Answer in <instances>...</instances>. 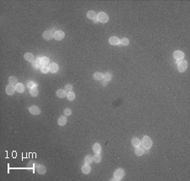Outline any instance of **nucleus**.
I'll list each match as a JSON object with an SVG mask.
<instances>
[{"instance_id": "f704fd0d", "label": "nucleus", "mask_w": 190, "mask_h": 181, "mask_svg": "<svg viewBox=\"0 0 190 181\" xmlns=\"http://www.w3.org/2000/svg\"><path fill=\"white\" fill-rule=\"evenodd\" d=\"M63 112H64V115H66V116H68V115H70L71 113H72V112H71V109H69V108H66Z\"/></svg>"}, {"instance_id": "6e6552de", "label": "nucleus", "mask_w": 190, "mask_h": 181, "mask_svg": "<svg viewBox=\"0 0 190 181\" xmlns=\"http://www.w3.org/2000/svg\"><path fill=\"white\" fill-rule=\"evenodd\" d=\"M29 111L31 115H40L41 113V109L38 106H36V105H33V106H30V109H29Z\"/></svg>"}, {"instance_id": "7c9ffc66", "label": "nucleus", "mask_w": 190, "mask_h": 181, "mask_svg": "<svg viewBox=\"0 0 190 181\" xmlns=\"http://www.w3.org/2000/svg\"><path fill=\"white\" fill-rule=\"evenodd\" d=\"M120 44L123 46H128L129 44V40L128 38H123L122 40H120Z\"/></svg>"}, {"instance_id": "9b49d317", "label": "nucleus", "mask_w": 190, "mask_h": 181, "mask_svg": "<svg viewBox=\"0 0 190 181\" xmlns=\"http://www.w3.org/2000/svg\"><path fill=\"white\" fill-rule=\"evenodd\" d=\"M48 68H49L50 72H53V73H55V72H57L58 70V66L57 63L53 62V63H50Z\"/></svg>"}, {"instance_id": "7ed1b4c3", "label": "nucleus", "mask_w": 190, "mask_h": 181, "mask_svg": "<svg viewBox=\"0 0 190 181\" xmlns=\"http://www.w3.org/2000/svg\"><path fill=\"white\" fill-rule=\"evenodd\" d=\"M96 19L101 23H106L108 21V20H109V17H108V15L106 13L100 12L97 14V16H96Z\"/></svg>"}, {"instance_id": "dca6fc26", "label": "nucleus", "mask_w": 190, "mask_h": 181, "mask_svg": "<svg viewBox=\"0 0 190 181\" xmlns=\"http://www.w3.org/2000/svg\"><path fill=\"white\" fill-rule=\"evenodd\" d=\"M58 125L61 126H64L66 123H67V117H66V115L60 116L58 118Z\"/></svg>"}, {"instance_id": "c756f323", "label": "nucleus", "mask_w": 190, "mask_h": 181, "mask_svg": "<svg viewBox=\"0 0 190 181\" xmlns=\"http://www.w3.org/2000/svg\"><path fill=\"white\" fill-rule=\"evenodd\" d=\"M94 161L96 163H101V161H102V156H101L100 153H96V155L94 156Z\"/></svg>"}, {"instance_id": "f03ea898", "label": "nucleus", "mask_w": 190, "mask_h": 181, "mask_svg": "<svg viewBox=\"0 0 190 181\" xmlns=\"http://www.w3.org/2000/svg\"><path fill=\"white\" fill-rule=\"evenodd\" d=\"M188 68V62L185 60L178 61L177 62V70L180 72H183Z\"/></svg>"}, {"instance_id": "423d86ee", "label": "nucleus", "mask_w": 190, "mask_h": 181, "mask_svg": "<svg viewBox=\"0 0 190 181\" xmlns=\"http://www.w3.org/2000/svg\"><path fill=\"white\" fill-rule=\"evenodd\" d=\"M184 53L182 51H175L173 53V57L177 61H182L184 58Z\"/></svg>"}, {"instance_id": "2f4dec72", "label": "nucleus", "mask_w": 190, "mask_h": 181, "mask_svg": "<svg viewBox=\"0 0 190 181\" xmlns=\"http://www.w3.org/2000/svg\"><path fill=\"white\" fill-rule=\"evenodd\" d=\"M27 87L30 88V89H31V88H33L37 87V84H36V83L32 82V81H30V82H28V84H27Z\"/></svg>"}, {"instance_id": "6ab92c4d", "label": "nucleus", "mask_w": 190, "mask_h": 181, "mask_svg": "<svg viewBox=\"0 0 190 181\" xmlns=\"http://www.w3.org/2000/svg\"><path fill=\"white\" fill-rule=\"evenodd\" d=\"M24 57L27 61H30V62H32V61H34V55H33L32 53L27 52V53L25 54Z\"/></svg>"}, {"instance_id": "473e14b6", "label": "nucleus", "mask_w": 190, "mask_h": 181, "mask_svg": "<svg viewBox=\"0 0 190 181\" xmlns=\"http://www.w3.org/2000/svg\"><path fill=\"white\" fill-rule=\"evenodd\" d=\"M64 90L65 91H68V92H71L73 90V85L72 84H66L65 87H64Z\"/></svg>"}, {"instance_id": "ddd939ff", "label": "nucleus", "mask_w": 190, "mask_h": 181, "mask_svg": "<svg viewBox=\"0 0 190 181\" xmlns=\"http://www.w3.org/2000/svg\"><path fill=\"white\" fill-rule=\"evenodd\" d=\"M109 43L112 46H117L120 44V40L116 36H112L109 38Z\"/></svg>"}, {"instance_id": "c9c22d12", "label": "nucleus", "mask_w": 190, "mask_h": 181, "mask_svg": "<svg viewBox=\"0 0 190 181\" xmlns=\"http://www.w3.org/2000/svg\"><path fill=\"white\" fill-rule=\"evenodd\" d=\"M94 22H95V23H96V22H98V20H97V19H95V20H94Z\"/></svg>"}, {"instance_id": "2eb2a0df", "label": "nucleus", "mask_w": 190, "mask_h": 181, "mask_svg": "<svg viewBox=\"0 0 190 181\" xmlns=\"http://www.w3.org/2000/svg\"><path fill=\"white\" fill-rule=\"evenodd\" d=\"M131 142H132V145H133L134 147H140V146H141V141L139 139V138H137V137H133V138H132Z\"/></svg>"}, {"instance_id": "5701e85b", "label": "nucleus", "mask_w": 190, "mask_h": 181, "mask_svg": "<svg viewBox=\"0 0 190 181\" xmlns=\"http://www.w3.org/2000/svg\"><path fill=\"white\" fill-rule=\"evenodd\" d=\"M50 62V60L48 57H42V58H41V64H42V66H47L48 64H49Z\"/></svg>"}, {"instance_id": "a878e982", "label": "nucleus", "mask_w": 190, "mask_h": 181, "mask_svg": "<svg viewBox=\"0 0 190 181\" xmlns=\"http://www.w3.org/2000/svg\"><path fill=\"white\" fill-rule=\"evenodd\" d=\"M93 78H94L95 80H97V81H101L103 79V74L102 73V72H96V73H94V75H93Z\"/></svg>"}, {"instance_id": "4be33fe9", "label": "nucleus", "mask_w": 190, "mask_h": 181, "mask_svg": "<svg viewBox=\"0 0 190 181\" xmlns=\"http://www.w3.org/2000/svg\"><path fill=\"white\" fill-rule=\"evenodd\" d=\"M93 151L95 152V153H100L101 151H102V147H101V145L99 143H95L94 145H93Z\"/></svg>"}, {"instance_id": "cd10ccee", "label": "nucleus", "mask_w": 190, "mask_h": 181, "mask_svg": "<svg viewBox=\"0 0 190 181\" xmlns=\"http://www.w3.org/2000/svg\"><path fill=\"white\" fill-rule=\"evenodd\" d=\"M67 98H68V99H69V101H73V100H74V99H75V94L73 93V92H69V93L67 94Z\"/></svg>"}, {"instance_id": "20e7f679", "label": "nucleus", "mask_w": 190, "mask_h": 181, "mask_svg": "<svg viewBox=\"0 0 190 181\" xmlns=\"http://www.w3.org/2000/svg\"><path fill=\"white\" fill-rule=\"evenodd\" d=\"M54 33H55V32L53 31V30H46V31L43 32L42 36H43L44 40H50L54 37Z\"/></svg>"}, {"instance_id": "a211bd4d", "label": "nucleus", "mask_w": 190, "mask_h": 181, "mask_svg": "<svg viewBox=\"0 0 190 181\" xmlns=\"http://www.w3.org/2000/svg\"><path fill=\"white\" fill-rule=\"evenodd\" d=\"M81 170H82V173L85 174H88L90 173V167L89 166V164H86L85 163V165H83L82 166V169H81Z\"/></svg>"}, {"instance_id": "39448f33", "label": "nucleus", "mask_w": 190, "mask_h": 181, "mask_svg": "<svg viewBox=\"0 0 190 181\" xmlns=\"http://www.w3.org/2000/svg\"><path fill=\"white\" fill-rule=\"evenodd\" d=\"M124 176V170L123 169H118L114 172V178L117 180H121V179Z\"/></svg>"}, {"instance_id": "f3484780", "label": "nucleus", "mask_w": 190, "mask_h": 181, "mask_svg": "<svg viewBox=\"0 0 190 181\" xmlns=\"http://www.w3.org/2000/svg\"><path fill=\"white\" fill-rule=\"evenodd\" d=\"M56 95H57L58 98L63 99V98H64L67 96V93H66V91L63 89H58L57 92H56Z\"/></svg>"}, {"instance_id": "f257e3e1", "label": "nucleus", "mask_w": 190, "mask_h": 181, "mask_svg": "<svg viewBox=\"0 0 190 181\" xmlns=\"http://www.w3.org/2000/svg\"><path fill=\"white\" fill-rule=\"evenodd\" d=\"M141 145L143 146V148H145V149H150L152 147V140L148 136H145L141 141Z\"/></svg>"}, {"instance_id": "1a4fd4ad", "label": "nucleus", "mask_w": 190, "mask_h": 181, "mask_svg": "<svg viewBox=\"0 0 190 181\" xmlns=\"http://www.w3.org/2000/svg\"><path fill=\"white\" fill-rule=\"evenodd\" d=\"M112 79V74L109 72H106L103 74V79H102V85L106 86L107 83Z\"/></svg>"}, {"instance_id": "72a5a7b5", "label": "nucleus", "mask_w": 190, "mask_h": 181, "mask_svg": "<svg viewBox=\"0 0 190 181\" xmlns=\"http://www.w3.org/2000/svg\"><path fill=\"white\" fill-rule=\"evenodd\" d=\"M41 71H42V73H47L48 71H49V68H48L47 66H43L41 68Z\"/></svg>"}, {"instance_id": "aec40b11", "label": "nucleus", "mask_w": 190, "mask_h": 181, "mask_svg": "<svg viewBox=\"0 0 190 181\" xmlns=\"http://www.w3.org/2000/svg\"><path fill=\"white\" fill-rule=\"evenodd\" d=\"M9 84H11V85L16 86V84H18V79H17V78H15V76H10L9 78Z\"/></svg>"}, {"instance_id": "f8f14e48", "label": "nucleus", "mask_w": 190, "mask_h": 181, "mask_svg": "<svg viewBox=\"0 0 190 181\" xmlns=\"http://www.w3.org/2000/svg\"><path fill=\"white\" fill-rule=\"evenodd\" d=\"M36 171L39 174H44L46 172V169L44 165L42 164H38L36 166Z\"/></svg>"}, {"instance_id": "bb28decb", "label": "nucleus", "mask_w": 190, "mask_h": 181, "mask_svg": "<svg viewBox=\"0 0 190 181\" xmlns=\"http://www.w3.org/2000/svg\"><path fill=\"white\" fill-rule=\"evenodd\" d=\"M93 161H94V157H92L91 155H87L85 157V163L86 164H90Z\"/></svg>"}, {"instance_id": "b1692460", "label": "nucleus", "mask_w": 190, "mask_h": 181, "mask_svg": "<svg viewBox=\"0 0 190 181\" xmlns=\"http://www.w3.org/2000/svg\"><path fill=\"white\" fill-rule=\"evenodd\" d=\"M15 88H16V91L19 93H23L25 91V87L21 83H18L15 86Z\"/></svg>"}, {"instance_id": "c85d7f7f", "label": "nucleus", "mask_w": 190, "mask_h": 181, "mask_svg": "<svg viewBox=\"0 0 190 181\" xmlns=\"http://www.w3.org/2000/svg\"><path fill=\"white\" fill-rule=\"evenodd\" d=\"M30 94L32 97H36L38 95V89L36 88H33L30 90Z\"/></svg>"}, {"instance_id": "0eeeda50", "label": "nucleus", "mask_w": 190, "mask_h": 181, "mask_svg": "<svg viewBox=\"0 0 190 181\" xmlns=\"http://www.w3.org/2000/svg\"><path fill=\"white\" fill-rule=\"evenodd\" d=\"M64 32L62 31V30H57V31H55V33H54V37L55 38L56 40H62L64 38Z\"/></svg>"}, {"instance_id": "9d476101", "label": "nucleus", "mask_w": 190, "mask_h": 181, "mask_svg": "<svg viewBox=\"0 0 190 181\" xmlns=\"http://www.w3.org/2000/svg\"><path fill=\"white\" fill-rule=\"evenodd\" d=\"M16 91V88H15V86L11 85V84H9V85L6 87V94L8 95H13L15 94V92Z\"/></svg>"}, {"instance_id": "412c9836", "label": "nucleus", "mask_w": 190, "mask_h": 181, "mask_svg": "<svg viewBox=\"0 0 190 181\" xmlns=\"http://www.w3.org/2000/svg\"><path fill=\"white\" fill-rule=\"evenodd\" d=\"M145 151L144 149H143V147H135V151H134V153L136 156H139V157H140V156H142L143 154H144Z\"/></svg>"}, {"instance_id": "4468645a", "label": "nucleus", "mask_w": 190, "mask_h": 181, "mask_svg": "<svg viewBox=\"0 0 190 181\" xmlns=\"http://www.w3.org/2000/svg\"><path fill=\"white\" fill-rule=\"evenodd\" d=\"M32 67H34L35 69H40L42 68V64H41V59L37 58L36 60H34L32 61Z\"/></svg>"}, {"instance_id": "393cba45", "label": "nucleus", "mask_w": 190, "mask_h": 181, "mask_svg": "<svg viewBox=\"0 0 190 181\" xmlns=\"http://www.w3.org/2000/svg\"><path fill=\"white\" fill-rule=\"evenodd\" d=\"M96 16H97V14L96 13V12L93 10H90L89 11L88 13H87V17H88L90 20H94L95 19H96Z\"/></svg>"}]
</instances>
